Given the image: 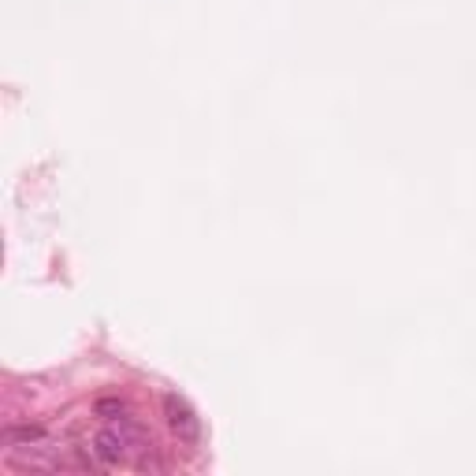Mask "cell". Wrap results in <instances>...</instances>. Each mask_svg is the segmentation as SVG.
<instances>
[{"label":"cell","mask_w":476,"mask_h":476,"mask_svg":"<svg viewBox=\"0 0 476 476\" xmlns=\"http://www.w3.org/2000/svg\"><path fill=\"white\" fill-rule=\"evenodd\" d=\"M8 443H30V439H41V428H12L4 432Z\"/></svg>","instance_id":"cell-3"},{"label":"cell","mask_w":476,"mask_h":476,"mask_svg":"<svg viewBox=\"0 0 476 476\" xmlns=\"http://www.w3.org/2000/svg\"><path fill=\"white\" fill-rule=\"evenodd\" d=\"M164 420L179 443H197V436H202V420H197L190 402L179 394H164Z\"/></svg>","instance_id":"cell-1"},{"label":"cell","mask_w":476,"mask_h":476,"mask_svg":"<svg viewBox=\"0 0 476 476\" xmlns=\"http://www.w3.org/2000/svg\"><path fill=\"white\" fill-rule=\"evenodd\" d=\"M97 413H101V417H108V413H127V406H123V402H108V398H105V402H97Z\"/></svg>","instance_id":"cell-4"},{"label":"cell","mask_w":476,"mask_h":476,"mask_svg":"<svg viewBox=\"0 0 476 476\" xmlns=\"http://www.w3.org/2000/svg\"><path fill=\"white\" fill-rule=\"evenodd\" d=\"M93 454L101 458L105 465H116V462H123V454H127V436H123V432H116V428L97 432V436H93Z\"/></svg>","instance_id":"cell-2"}]
</instances>
